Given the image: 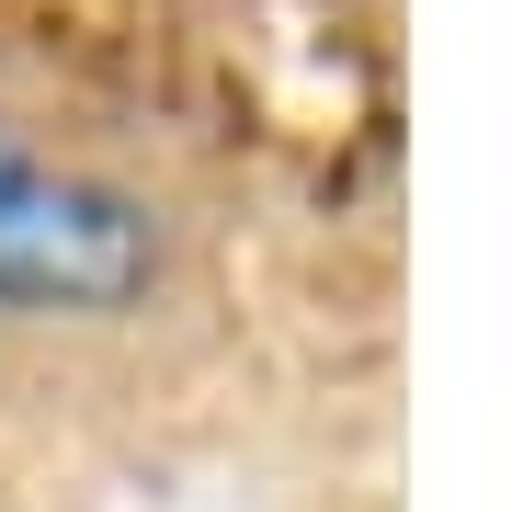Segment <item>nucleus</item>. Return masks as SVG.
<instances>
[{
	"label": "nucleus",
	"mask_w": 512,
	"mask_h": 512,
	"mask_svg": "<svg viewBox=\"0 0 512 512\" xmlns=\"http://www.w3.org/2000/svg\"><path fill=\"white\" fill-rule=\"evenodd\" d=\"M160 285H171L160 205L0 126V319H137Z\"/></svg>",
	"instance_id": "1"
}]
</instances>
